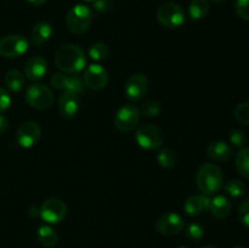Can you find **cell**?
<instances>
[{
  "mask_svg": "<svg viewBox=\"0 0 249 248\" xmlns=\"http://www.w3.org/2000/svg\"><path fill=\"white\" fill-rule=\"evenodd\" d=\"M36 238H38L39 243L41 246L46 248H51L57 243L58 236L51 226L41 225L36 231Z\"/></svg>",
  "mask_w": 249,
  "mask_h": 248,
  "instance_id": "cell-20",
  "label": "cell"
},
{
  "mask_svg": "<svg viewBox=\"0 0 249 248\" xmlns=\"http://www.w3.org/2000/svg\"><path fill=\"white\" fill-rule=\"evenodd\" d=\"M233 248H245V247H241V246H237V247H233Z\"/></svg>",
  "mask_w": 249,
  "mask_h": 248,
  "instance_id": "cell-43",
  "label": "cell"
},
{
  "mask_svg": "<svg viewBox=\"0 0 249 248\" xmlns=\"http://www.w3.org/2000/svg\"><path fill=\"white\" fill-rule=\"evenodd\" d=\"M139 111H140L141 116L147 117V118L157 117L160 112V105L156 100H148V101L143 102V105L141 106V108Z\"/></svg>",
  "mask_w": 249,
  "mask_h": 248,
  "instance_id": "cell-28",
  "label": "cell"
},
{
  "mask_svg": "<svg viewBox=\"0 0 249 248\" xmlns=\"http://www.w3.org/2000/svg\"><path fill=\"white\" fill-rule=\"evenodd\" d=\"M40 126L33 121L23 122L17 129L16 139L19 146L24 148H31L36 145L40 139Z\"/></svg>",
  "mask_w": 249,
  "mask_h": 248,
  "instance_id": "cell-13",
  "label": "cell"
},
{
  "mask_svg": "<svg viewBox=\"0 0 249 248\" xmlns=\"http://www.w3.org/2000/svg\"><path fill=\"white\" fill-rule=\"evenodd\" d=\"M89 53L90 58L94 61H104L106 60L107 56L109 53L108 46L105 43H101V41H97V43L91 44V46L89 48Z\"/></svg>",
  "mask_w": 249,
  "mask_h": 248,
  "instance_id": "cell-26",
  "label": "cell"
},
{
  "mask_svg": "<svg viewBox=\"0 0 249 248\" xmlns=\"http://www.w3.org/2000/svg\"><path fill=\"white\" fill-rule=\"evenodd\" d=\"M184 219L180 214L168 212L158 216L156 220V229L162 235L175 236L184 229Z\"/></svg>",
  "mask_w": 249,
  "mask_h": 248,
  "instance_id": "cell-11",
  "label": "cell"
},
{
  "mask_svg": "<svg viewBox=\"0 0 249 248\" xmlns=\"http://www.w3.org/2000/svg\"><path fill=\"white\" fill-rule=\"evenodd\" d=\"M157 162L162 168L172 169L177 165L178 158L174 151H172L170 148H162L157 155Z\"/></svg>",
  "mask_w": 249,
  "mask_h": 248,
  "instance_id": "cell-24",
  "label": "cell"
},
{
  "mask_svg": "<svg viewBox=\"0 0 249 248\" xmlns=\"http://www.w3.org/2000/svg\"><path fill=\"white\" fill-rule=\"evenodd\" d=\"M55 65L66 74H75L84 70L87 65L85 53L75 44H66L56 51Z\"/></svg>",
  "mask_w": 249,
  "mask_h": 248,
  "instance_id": "cell-1",
  "label": "cell"
},
{
  "mask_svg": "<svg viewBox=\"0 0 249 248\" xmlns=\"http://www.w3.org/2000/svg\"><path fill=\"white\" fill-rule=\"evenodd\" d=\"M213 2H215V4H221V2H224L225 0H212Z\"/></svg>",
  "mask_w": 249,
  "mask_h": 248,
  "instance_id": "cell-40",
  "label": "cell"
},
{
  "mask_svg": "<svg viewBox=\"0 0 249 248\" xmlns=\"http://www.w3.org/2000/svg\"><path fill=\"white\" fill-rule=\"evenodd\" d=\"M150 80L142 73H135L128 78L124 87L126 97L131 101H140L148 91Z\"/></svg>",
  "mask_w": 249,
  "mask_h": 248,
  "instance_id": "cell-12",
  "label": "cell"
},
{
  "mask_svg": "<svg viewBox=\"0 0 249 248\" xmlns=\"http://www.w3.org/2000/svg\"><path fill=\"white\" fill-rule=\"evenodd\" d=\"M66 82V73H56L51 78V85L56 90H63Z\"/></svg>",
  "mask_w": 249,
  "mask_h": 248,
  "instance_id": "cell-35",
  "label": "cell"
},
{
  "mask_svg": "<svg viewBox=\"0 0 249 248\" xmlns=\"http://www.w3.org/2000/svg\"><path fill=\"white\" fill-rule=\"evenodd\" d=\"M92 23V12L87 5L78 4L68 10L66 15V26L73 34H83Z\"/></svg>",
  "mask_w": 249,
  "mask_h": 248,
  "instance_id": "cell-3",
  "label": "cell"
},
{
  "mask_svg": "<svg viewBox=\"0 0 249 248\" xmlns=\"http://www.w3.org/2000/svg\"><path fill=\"white\" fill-rule=\"evenodd\" d=\"M53 35L51 24L46 21H40L34 24L32 29V43L36 46H40L45 44Z\"/></svg>",
  "mask_w": 249,
  "mask_h": 248,
  "instance_id": "cell-19",
  "label": "cell"
},
{
  "mask_svg": "<svg viewBox=\"0 0 249 248\" xmlns=\"http://www.w3.org/2000/svg\"><path fill=\"white\" fill-rule=\"evenodd\" d=\"M140 111L134 105H124L114 117V126L122 133H129L139 125L140 122Z\"/></svg>",
  "mask_w": 249,
  "mask_h": 248,
  "instance_id": "cell-9",
  "label": "cell"
},
{
  "mask_svg": "<svg viewBox=\"0 0 249 248\" xmlns=\"http://www.w3.org/2000/svg\"><path fill=\"white\" fill-rule=\"evenodd\" d=\"M238 219L245 226L249 228V198L243 201L238 207Z\"/></svg>",
  "mask_w": 249,
  "mask_h": 248,
  "instance_id": "cell-33",
  "label": "cell"
},
{
  "mask_svg": "<svg viewBox=\"0 0 249 248\" xmlns=\"http://www.w3.org/2000/svg\"><path fill=\"white\" fill-rule=\"evenodd\" d=\"M111 0H95L94 1V7L96 11L99 12H105L109 9L111 6Z\"/></svg>",
  "mask_w": 249,
  "mask_h": 248,
  "instance_id": "cell-36",
  "label": "cell"
},
{
  "mask_svg": "<svg viewBox=\"0 0 249 248\" xmlns=\"http://www.w3.org/2000/svg\"><path fill=\"white\" fill-rule=\"evenodd\" d=\"M136 142L145 150H158L164 142V134L153 124H142L135 133Z\"/></svg>",
  "mask_w": 249,
  "mask_h": 248,
  "instance_id": "cell-4",
  "label": "cell"
},
{
  "mask_svg": "<svg viewBox=\"0 0 249 248\" xmlns=\"http://www.w3.org/2000/svg\"><path fill=\"white\" fill-rule=\"evenodd\" d=\"M5 85L14 92H19L24 87V77L21 72L11 70L5 74Z\"/></svg>",
  "mask_w": 249,
  "mask_h": 248,
  "instance_id": "cell-22",
  "label": "cell"
},
{
  "mask_svg": "<svg viewBox=\"0 0 249 248\" xmlns=\"http://www.w3.org/2000/svg\"><path fill=\"white\" fill-rule=\"evenodd\" d=\"M7 125H9V122H7V118L2 113H0V134L4 133L7 129Z\"/></svg>",
  "mask_w": 249,
  "mask_h": 248,
  "instance_id": "cell-37",
  "label": "cell"
},
{
  "mask_svg": "<svg viewBox=\"0 0 249 248\" xmlns=\"http://www.w3.org/2000/svg\"><path fill=\"white\" fill-rule=\"evenodd\" d=\"M84 1H87V2H94L95 0H84Z\"/></svg>",
  "mask_w": 249,
  "mask_h": 248,
  "instance_id": "cell-41",
  "label": "cell"
},
{
  "mask_svg": "<svg viewBox=\"0 0 249 248\" xmlns=\"http://www.w3.org/2000/svg\"><path fill=\"white\" fill-rule=\"evenodd\" d=\"M79 95L71 91H63L58 97V111L65 118L71 119L79 111Z\"/></svg>",
  "mask_w": 249,
  "mask_h": 248,
  "instance_id": "cell-14",
  "label": "cell"
},
{
  "mask_svg": "<svg viewBox=\"0 0 249 248\" xmlns=\"http://www.w3.org/2000/svg\"><path fill=\"white\" fill-rule=\"evenodd\" d=\"M203 248H216V247H213V246H207V247H203Z\"/></svg>",
  "mask_w": 249,
  "mask_h": 248,
  "instance_id": "cell-42",
  "label": "cell"
},
{
  "mask_svg": "<svg viewBox=\"0 0 249 248\" xmlns=\"http://www.w3.org/2000/svg\"><path fill=\"white\" fill-rule=\"evenodd\" d=\"M231 208L232 206H231L230 199L225 196L214 197L209 203V211H211L212 215L219 220L228 218L229 214L231 213Z\"/></svg>",
  "mask_w": 249,
  "mask_h": 248,
  "instance_id": "cell-18",
  "label": "cell"
},
{
  "mask_svg": "<svg viewBox=\"0 0 249 248\" xmlns=\"http://www.w3.org/2000/svg\"><path fill=\"white\" fill-rule=\"evenodd\" d=\"M84 87H85L84 82H83V79L79 77V75L77 74L66 75V82H65L63 91H71L79 95L84 91Z\"/></svg>",
  "mask_w": 249,
  "mask_h": 248,
  "instance_id": "cell-25",
  "label": "cell"
},
{
  "mask_svg": "<svg viewBox=\"0 0 249 248\" xmlns=\"http://www.w3.org/2000/svg\"><path fill=\"white\" fill-rule=\"evenodd\" d=\"M48 72V62L41 56H34L27 61L24 66V75L31 82L41 79Z\"/></svg>",
  "mask_w": 249,
  "mask_h": 248,
  "instance_id": "cell-15",
  "label": "cell"
},
{
  "mask_svg": "<svg viewBox=\"0 0 249 248\" xmlns=\"http://www.w3.org/2000/svg\"><path fill=\"white\" fill-rule=\"evenodd\" d=\"M39 215L49 224L61 223L67 215V206L62 199L51 197L41 204L39 208Z\"/></svg>",
  "mask_w": 249,
  "mask_h": 248,
  "instance_id": "cell-8",
  "label": "cell"
},
{
  "mask_svg": "<svg viewBox=\"0 0 249 248\" xmlns=\"http://www.w3.org/2000/svg\"><path fill=\"white\" fill-rule=\"evenodd\" d=\"M248 43H249V36H248Z\"/></svg>",
  "mask_w": 249,
  "mask_h": 248,
  "instance_id": "cell-45",
  "label": "cell"
},
{
  "mask_svg": "<svg viewBox=\"0 0 249 248\" xmlns=\"http://www.w3.org/2000/svg\"><path fill=\"white\" fill-rule=\"evenodd\" d=\"M28 2H31L32 5H36V6H40V5L45 4L48 0H27Z\"/></svg>",
  "mask_w": 249,
  "mask_h": 248,
  "instance_id": "cell-39",
  "label": "cell"
},
{
  "mask_svg": "<svg viewBox=\"0 0 249 248\" xmlns=\"http://www.w3.org/2000/svg\"><path fill=\"white\" fill-rule=\"evenodd\" d=\"M10 105H11V97L10 94L4 89V88L0 87V113H4L7 109L10 108Z\"/></svg>",
  "mask_w": 249,
  "mask_h": 248,
  "instance_id": "cell-34",
  "label": "cell"
},
{
  "mask_svg": "<svg viewBox=\"0 0 249 248\" xmlns=\"http://www.w3.org/2000/svg\"><path fill=\"white\" fill-rule=\"evenodd\" d=\"M208 0H191L189 5V15L194 21H199L208 15Z\"/></svg>",
  "mask_w": 249,
  "mask_h": 248,
  "instance_id": "cell-21",
  "label": "cell"
},
{
  "mask_svg": "<svg viewBox=\"0 0 249 248\" xmlns=\"http://www.w3.org/2000/svg\"><path fill=\"white\" fill-rule=\"evenodd\" d=\"M185 233H186V236L190 240L198 241L204 236V229L201 224L191 223L186 226V229H185Z\"/></svg>",
  "mask_w": 249,
  "mask_h": 248,
  "instance_id": "cell-30",
  "label": "cell"
},
{
  "mask_svg": "<svg viewBox=\"0 0 249 248\" xmlns=\"http://www.w3.org/2000/svg\"><path fill=\"white\" fill-rule=\"evenodd\" d=\"M26 101L33 108L46 109L53 102V94L49 87L44 84L29 85L26 91Z\"/></svg>",
  "mask_w": 249,
  "mask_h": 248,
  "instance_id": "cell-7",
  "label": "cell"
},
{
  "mask_svg": "<svg viewBox=\"0 0 249 248\" xmlns=\"http://www.w3.org/2000/svg\"><path fill=\"white\" fill-rule=\"evenodd\" d=\"M28 214L31 216H36L39 215V208L36 206H31L28 209Z\"/></svg>",
  "mask_w": 249,
  "mask_h": 248,
  "instance_id": "cell-38",
  "label": "cell"
},
{
  "mask_svg": "<svg viewBox=\"0 0 249 248\" xmlns=\"http://www.w3.org/2000/svg\"><path fill=\"white\" fill-rule=\"evenodd\" d=\"M225 191L230 195L231 197H235V198H238V197L245 196L246 192H247V186L243 184L241 180H230V181L226 182L225 185Z\"/></svg>",
  "mask_w": 249,
  "mask_h": 248,
  "instance_id": "cell-27",
  "label": "cell"
},
{
  "mask_svg": "<svg viewBox=\"0 0 249 248\" xmlns=\"http://www.w3.org/2000/svg\"><path fill=\"white\" fill-rule=\"evenodd\" d=\"M179 248H187V247H179Z\"/></svg>",
  "mask_w": 249,
  "mask_h": 248,
  "instance_id": "cell-44",
  "label": "cell"
},
{
  "mask_svg": "<svg viewBox=\"0 0 249 248\" xmlns=\"http://www.w3.org/2000/svg\"><path fill=\"white\" fill-rule=\"evenodd\" d=\"M157 19L165 28H178L185 22V11L177 2H164L157 10Z\"/></svg>",
  "mask_w": 249,
  "mask_h": 248,
  "instance_id": "cell-5",
  "label": "cell"
},
{
  "mask_svg": "<svg viewBox=\"0 0 249 248\" xmlns=\"http://www.w3.org/2000/svg\"><path fill=\"white\" fill-rule=\"evenodd\" d=\"M233 116L238 123L249 125V102L238 104L233 109Z\"/></svg>",
  "mask_w": 249,
  "mask_h": 248,
  "instance_id": "cell-29",
  "label": "cell"
},
{
  "mask_svg": "<svg viewBox=\"0 0 249 248\" xmlns=\"http://www.w3.org/2000/svg\"><path fill=\"white\" fill-rule=\"evenodd\" d=\"M209 203L211 199L206 195H195V196L189 197L184 204V209L187 215L196 216L201 213L209 209Z\"/></svg>",
  "mask_w": 249,
  "mask_h": 248,
  "instance_id": "cell-17",
  "label": "cell"
},
{
  "mask_svg": "<svg viewBox=\"0 0 249 248\" xmlns=\"http://www.w3.org/2000/svg\"><path fill=\"white\" fill-rule=\"evenodd\" d=\"M83 82H84L85 87L89 88L90 90L99 91V90L106 88L107 83H108V72L99 63H92V65L88 66V68L85 70L84 74H83Z\"/></svg>",
  "mask_w": 249,
  "mask_h": 248,
  "instance_id": "cell-10",
  "label": "cell"
},
{
  "mask_svg": "<svg viewBox=\"0 0 249 248\" xmlns=\"http://www.w3.org/2000/svg\"><path fill=\"white\" fill-rule=\"evenodd\" d=\"M235 11L245 21H249V0H236Z\"/></svg>",
  "mask_w": 249,
  "mask_h": 248,
  "instance_id": "cell-32",
  "label": "cell"
},
{
  "mask_svg": "<svg viewBox=\"0 0 249 248\" xmlns=\"http://www.w3.org/2000/svg\"><path fill=\"white\" fill-rule=\"evenodd\" d=\"M196 184L199 191L203 192L206 196L215 195L223 187V172L218 165L213 163L202 164L196 173Z\"/></svg>",
  "mask_w": 249,
  "mask_h": 248,
  "instance_id": "cell-2",
  "label": "cell"
},
{
  "mask_svg": "<svg viewBox=\"0 0 249 248\" xmlns=\"http://www.w3.org/2000/svg\"><path fill=\"white\" fill-rule=\"evenodd\" d=\"M29 43L22 34H11L0 39V56L5 58H16L28 51Z\"/></svg>",
  "mask_w": 249,
  "mask_h": 248,
  "instance_id": "cell-6",
  "label": "cell"
},
{
  "mask_svg": "<svg viewBox=\"0 0 249 248\" xmlns=\"http://www.w3.org/2000/svg\"><path fill=\"white\" fill-rule=\"evenodd\" d=\"M230 142L236 147L242 148L247 142V136H246L245 131H242L241 129H232L230 131Z\"/></svg>",
  "mask_w": 249,
  "mask_h": 248,
  "instance_id": "cell-31",
  "label": "cell"
},
{
  "mask_svg": "<svg viewBox=\"0 0 249 248\" xmlns=\"http://www.w3.org/2000/svg\"><path fill=\"white\" fill-rule=\"evenodd\" d=\"M207 155L215 162H225L232 156V148L224 141H212L207 146Z\"/></svg>",
  "mask_w": 249,
  "mask_h": 248,
  "instance_id": "cell-16",
  "label": "cell"
},
{
  "mask_svg": "<svg viewBox=\"0 0 249 248\" xmlns=\"http://www.w3.org/2000/svg\"><path fill=\"white\" fill-rule=\"evenodd\" d=\"M235 165L240 175L249 179V147H242L236 156Z\"/></svg>",
  "mask_w": 249,
  "mask_h": 248,
  "instance_id": "cell-23",
  "label": "cell"
}]
</instances>
